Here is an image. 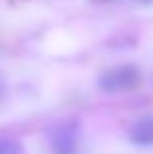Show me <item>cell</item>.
Here are the masks:
<instances>
[{
	"label": "cell",
	"mask_w": 153,
	"mask_h": 154,
	"mask_svg": "<svg viewBox=\"0 0 153 154\" xmlns=\"http://www.w3.org/2000/svg\"><path fill=\"white\" fill-rule=\"evenodd\" d=\"M142 84V72L134 64H118L98 76V88L106 94L132 92Z\"/></svg>",
	"instance_id": "1"
},
{
	"label": "cell",
	"mask_w": 153,
	"mask_h": 154,
	"mask_svg": "<svg viewBox=\"0 0 153 154\" xmlns=\"http://www.w3.org/2000/svg\"><path fill=\"white\" fill-rule=\"evenodd\" d=\"M79 123L76 121H63L51 131L49 146L53 154H75L79 148Z\"/></svg>",
	"instance_id": "2"
},
{
	"label": "cell",
	"mask_w": 153,
	"mask_h": 154,
	"mask_svg": "<svg viewBox=\"0 0 153 154\" xmlns=\"http://www.w3.org/2000/svg\"><path fill=\"white\" fill-rule=\"evenodd\" d=\"M128 139L138 146H153V115L135 119L128 131Z\"/></svg>",
	"instance_id": "3"
},
{
	"label": "cell",
	"mask_w": 153,
	"mask_h": 154,
	"mask_svg": "<svg viewBox=\"0 0 153 154\" xmlns=\"http://www.w3.org/2000/svg\"><path fill=\"white\" fill-rule=\"evenodd\" d=\"M0 154H26L24 144L14 137H0Z\"/></svg>",
	"instance_id": "4"
},
{
	"label": "cell",
	"mask_w": 153,
	"mask_h": 154,
	"mask_svg": "<svg viewBox=\"0 0 153 154\" xmlns=\"http://www.w3.org/2000/svg\"><path fill=\"white\" fill-rule=\"evenodd\" d=\"M4 90H6V86H4V80L0 78V98L4 96Z\"/></svg>",
	"instance_id": "5"
}]
</instances>
